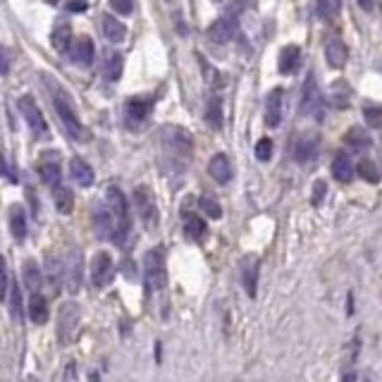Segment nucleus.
Wrapping results in <instances>:
<instances>
[{"mask_svg":"<svg viewBox=\"0 0 382 382\" xmlns=\"http://www.w3.org/2000/svg\"><path fill=\"white\" fill-rule=\"evenodd\" d=\"M208 172L210 177L215 181H220V184H227L232 179V162L225 153H215L208 162Z\"/></svg>","mask_w":382,"mask_h":382,"instance_id":"obj_20","label":"nucleus"},{"mask_svg":"<svg viewBox=\"0 0 382 382\" xmlns=\"http://www.w3.org/2000/svg\"><path fill=\"white\" fill-rule=\"evenodd\" d=\"M70 174L79 186H91L93 184V170L84 158H72L70 160Z\"/></svg>","mask_w":382,"mask_h":382,"instance_id":"obj_24","label":"nucleus"},{"mask_svg":"<svg viewBox=\"0 0 382 382\" xmlns=\"http://www.w3.org/2000/svg\"><path fill=\"white\" fill-rule=\"evenodd\" d=\"M81 282H84V258H81L79 249H72L65 258V285L72 294L81 290Z\"/></svg>","mask_w":382,"mask_h":382,"instance_id":"obj_10","label":"nucleus"},{"mask_svg":"<svg viewBox=\"0 0 382 382\" xmlns=\"http://www.w3.org/2000/svg\"><path fill=\"white\" fill-rule=\"evenodd\" d=\"M143 280H146L148 292H160L167 285V270H165V256L158 249L143 256Z\"/></svg>","mask_w":382,"mask_h":382,"instance_id":"obj_2","label":"nucleus"},{"mask_svg":"<svg viewBox=\"0 0 382 382\" xmlns=\"http://www.w3.org/2000/svg\"><path fill=\"white\" fill-rule=\"evenodd\" d=\"M151 108H153V101L151 98H131L124 105V115H127V122L129 124H141L151 115Z\"/></svg>","mask_w":382,"mask_h":382,"instance_id":"obj_15","label":"nucleus"},{"mask_svg":"<svg viewBox=\"0 0 382 382\" xmlns=\"http://www.w3.org/2000/svg\"><path fill=\"white\" fill-rule=\"evenodd\" d=\"M10 294V280H8V263L0 256V299H8Z\"/></svg>","mask_w":382,"mask_h":382,"instance_id":"obj_42","label":"nucleus"},{"mask_svg":"<svg viewBox=\"0 0 382 382\" xmlns=\"http://www.w3.org/2000/svg\"><path fill=\"white\" fill-rule=\"evenodd\" d=\"M103 74L108 81H117L122 77V55L120 53H108L103 62Z\"/></svg>","mask_w":382,"mask_h":382,"instance_id":"obj_31","label":"nucleus"},{"mask_svg":"<svg viewBox=\"0 0 382 382\" xmlns=\"http://www.w3.org/2000/svg\"><path fill=\"white\" fill-rule=\"evenodd\" d=\"M17 108H20L24 122L29 124L31 134L36 136V139H51V129H48L46 124V117H43V112L39 110V105L31 96H22L20 101H17Z\"/></svg>","mask_w":382,"mask_h":382,"instance_id":"obj_5","label":"nucleus"},{"mask_svg":"<svg viewBox=\"0 0 382 382\" xmlns=\"http://www.w3.org/2000/svg\"><path fill=\"white\" fill-rule=\"evenodd\" d=\"M101 20H103V34L110 43H122L127 39V27L120 20H115L112 15H103Z\"/></svg>","mask_w":382,"mask_h":382,"instance_id":"obj_25","label":"nucleus"},{"mask_svg":"<svg viewBox=\"0 0 382 382\" xmlns=\"http://www.w3.org/2000/svg\"><path fill=\"white\" fill-rule=\"evenodd\" d=\"M332 177L337 181H342V184H349V181L354 179V165L347 153L335 155V160H332Z\"/></svg>","mask_w":382,"mask_h":382,"instance_id":"obj_22","label":"nucleus"},{"mask_svg":"<svg viewBox=\"0 0 382 382\" xmlns=\"http://www.w3.org/2000/svg\"><path fill=\"white\" fill-rule=\"evenodd\" d=\"M29 318H31V323H36V325H43L48 321V304H46V297H43L41 292H31Z\"/></svg>","mask_w":382,"mask_h":382,"instance_id":"obj_23","label":"nucleus"},{"mask_svg":"<svg viewBox=\"0 0 382 382\" xmlns=\"http://www.w3.org/2000/svg\"><path fill=\"white\" fill-rule=\"evenodd\" d=\"M48 3H58V0H48Z\"/></svg>","mask_w":382,"mask_h":382,"instance_id":"obj_50","label":"nucleus"},{"mask_svg":"<svg viewBox=\"0 0 382 382\" xmlns=\"http://www.w3.org/2000/svg\"><path fill=\"white\" fill-rule=\"evenodd\" d=\"M110 5L117 15H131V10H134V0H110Z\"/></svg>","mask_w":382,"mask_h":382,"instance_id":"obj_44","label":"nucleus"},{"mask_svg":"<svg viewBox=\"0 0 382 382\" xmlns=\"http://www.w3.org/2000/svg\"><path fill=\"white\" fill-rule=\"evenodd\" d=\"M10 72V58L5 53V48L0 46V74H8Z\"/></svg>","mask_w":382,"mask_h":382,"instance_id":"obj_46","label":"nucleus"},{"mask_svg":"<svg viewBox=\"0 0 382 382\" xmlns=\"http://www.w3.org/2000/svg\"><path fill=\"white\" fill-rule=\"evenodd\" d=\"M232 36H234V29H232L229 20H225V17H220V20H215L208 27V39L215 41V43H229Z\"/></svg>","mask_w":382,"mask_h":382,"instance_id":"obj_26","label":"nucleus"},{"mask_svg":"<svg viewBox=\"0 0 382 382\" xmlns=\"http://www.w3.org/2000/svg\"><path fill=\"white\" fill-rule=\"evenodd\" d=\"M72 62L79 67H89L93 62V55H96V51H93V41L89 39V36H79V39L72 41Z\"/></svg>","mask_w":382,"mask_h":382,"instance_id":"obj_13","label":"nucleus"},{"mask_svg":"<svg viewBox=\"0 0 382 382\" xmlns=\"http://www.w3.org/2000/svg\"><path fill=\"white\" fill-rule=\"evenodd\" d=\"M53 48L58 53H67L72 48V29L67 22H60L58 27L53 29Z\"/></svg>","mask_w":382,"mask_h":382,"instance_id":"obj_28","label":"nucleus"},{"mask_svg":"<svg viewBox=\"0 0 382 382\" xmlns=\"http://www.w3.org/2000/svg\"><path fill=\"white\" fill-rule=\"evenodd\" d=\"M359 174L366 181H371V184H378L380 181V172H378V167H375V162L373 160H366L363 158L361 162H359Z\"/></svg>","mask_w":382,"mask_h":382,"instance_id":"obj_38","label":"nucleus"},{"mask_svg":"<svg viewBox=\"0 0 382 382\" xmlns=\"http://www.w3.org/2000/svg\"><path fill=\"white\" fill-rule=\"evenodd\" d=\"M198 208H201L208 217H213V220H220V217H222L220 203H217L215 198H210V196H201V201H198Z\"/></svg>","mask_w":382,"mask_h":382,"instance_id":"obj_37","label":"nucleus"},{"mask_svg":"<svg viewBox=\"0 0 382 382\" xmlns=\"http://www.w3.org/2000/svg\"><path fill=\"white\" fill-rule=\"evenodd\" d=\"M53 201H55V208H58V213H62V215H70L74 210V193L72 189H67V186H60V184L55 186Z\"/></svg>","mask_w":382,"mask_h":382,"instance_id":"obj_30","label":"nucleus"},{"mask_svg":"<svg viewBox=\"0 0 382 382\" xmlns=\"http://www.w3.org/2000/svg\"><path fill=\"white\" fill-rule=\"evenodd\" d=\"M10 229H12V237H15L17 241H24V237H27V215H24L22 205H12Z\"/></svg>","mask_w":382,"mask_h":382,"instance_id":"obj_27","label":"nucleus"},{"mask_svg":"<svg viewBox=\"0 0 382 382\" xmlns=\"http://www.w3.org/2000/svg\"><path fill=\"white\" fill-rule=\"evenodd\" d=\"M39 172H41V179H43V184H48V186H58L60 184V177H62V172H60V162L58 158L53 155V151H48V155L39 162Z\"/></svg>","mask_w":382,"mask_h":382,"instance_id":"obj_18","label":"nucleus"},{"mask_svg":"<svg viewBox=\"0 0 382 382\" xmlns=\"http://www.w3.org/2000/svg\"><path fill=\"white\" fill-rule=\"evenodd\" d=\"M342 12V0H318V15L323 20H335Z\"/></svg>","mask_w":382,"mask_h":382,"instance_id":"obj_35","label":"nucleus"},{"mask_svg":"<svg viewBox=\"0 0 382 382\" xmlns=\"http://www.w3.org/2000/svg\"><path fill=\"white\" fill-rule=\"evenodd\" d=\"M162 146L167 148L172 155H179V158H189L193 153V139L191 134L184 127H177V124H165L162 127Z\"/></svg>","mask_w":382,"mask_h":382,"instance_id":"obj_3","label":"nucleus"},{"mask_svg":"<svg viewBox=\"0 0 382 382\" xmlns=\"http://www.w3.org/2000/svg\"><path fill=\"white\" fill-rule=\"evenodd\" d=\"M330 103L335 105V108H347V105H349V89L342 84V81H340V84H335V89H332Z\"/></svg>","mask_w":382,"mask_h":382,"instance_id":"obj_39","label":"nucleus"},{"mask_svg":"<svg viewBox=\"0 0 382 382\" xmlns=\"http://www.w3.org/2000/svg\"><path fill=\"white\" fill-rule=\"evenodd\" d=\"M325 189H328V186H325V181H323V179H318V181H316V186H313V205H321V203H323Z\"/></svg>","mask_w":382,"mask_h":382,"instance_id":"obj_45","label":"nucleus"},{"mask_svg":"<svg viewBox=\"0 0 382 382\" xmlns=\"http://www.w3.org/2000/svg\"><path fill=\"white\" fill-rule=\"evenodd\" d=\"M43 277H46L51 292L58 294L60 287H62V280H65V263L55 258L53 253H46V263H43Z\"/></svg>","mask_w":382,"mask_h":382,"instance_id":"obj_12","label":"nucleus"},{"mask_svg":"<svg viewBox=\"0 0 382 382\" xmlns=\"http://www.w3.org/2000/svg\"><path fill=\"white\" fill-rule=\"evenodd\" d=\"M273 155V141L270 139H261L256 143V158L258 160H270Z\"/></svg>","mask_w":382,"mask_h":382,"instance_id":"obj_43","label":"nucleus"},{"mask_svg":"<svg viewBox=\"0 0 382 382\" xmlns=\"http://www.w3.org/2000/svg\"><path fill=\"white\" fill-rule=\"evenodd\" d=\"M344 141L354 148H366V146H371V134H368L363 127H352L347 134H344Z\"/></svg>","mask_w":382,"mask_h":382,"instance_id":"obj_33","label":"nucleus"},{"mask_svg":"<svg viewBox=\"0 0 382 382\" xmlns=\"http://www.w3.org/2000/svg\"><path fill=\"white\" fill-rule=\"evenodd\" d=\"M302 115H306V117L313 115L316 120H323V98H321V91H318V81H316L313 74L304 81Z\"/></svg>","mask_w":382,"mask_h":382,"instance_id":"obj_7","label":"nucleus"},{"mask_svg":"<svg viewBox=\"0 0 382 382\" xmlns=\"http://www.w3.org/2000/svg\"><path fill=\"white\" fill-rule=\"evenodd\" d=\"M325 60H328V65L332 70H340V67L347 65L349 60V48L344 46V41L340 39H330L325 43Z\"/></svg>","mask_w":382,"mask_h":382,"instance_id":"obj_17","label":"nucleus"},{"mask_svg":"<svg viewBox=\"0 0 382 382\" xmlns=\"http://www.w3.org/2000/svg\"><path fill=\"white\" fill-rule=\"evenodd\" d=\"M359 5L363 10H371L373 8V0H359Z\"/></svg>","mask_w":382,"mask_h":382,"instance_id":"obj_49","label":"nucleus"},{"mask_svg":"<svg viewBox=\"0 0 382 382\" xmlns=\"http://www.w3.org/2000/svg\"><path fill=\"white\" fill-rule=\"evenodd\" d=\"M134 208L139 213V217L148 227H153L155 220H158V205H155V198L148 186H136L134 189Z\"/></svg>","mask_w":382,"mask_h":382,"instance_id":"obj_8","label":"nucleus"},{"mask_svg":"<svg viewBox=\"0 0 382 382\" xmlns=\"http://www.w3.org/2000/svg\"><path fill=\"white\" fill-rule=\"evenodd\" d=\"M115 229H117V220L115 215H112L110 205L108 208L98 205V208L93 210V234H96L98 239H115Z\"/></svg>","mask_w":382,"mask_h":382,"instance_id":"obj_11","label":"nucleus"},{"mask_svg":"<svg viewBox=\"0 0 382 382\" xmlns=\"http://www.w3.org/2000/svg\"><path fill=\"white\" fill-rule=\"evenodd\" d=\"M282 103H285V91L273 89L265 98V124L268 127H280L282 122Z\"/></svg>","mask_w":382,"mask_h":382,"instance_id":"obj_14","label":"nucleus"},{"mask_svg":"<svg viewBox=\"0 0 382 382\" xmlns=\"http://www.w3.org/2000/svg\"><path fill=\"white\" fill-rule=\"evenodd\" d=\"M215 3H222V0H215Z\"/></svg>","mask_w":382,"mask_h":382,"instance_id":"obj_51","label":"nucleus"},{"mask_svg":"<svg viewBox=\"0 0 382 382\" xmlns=\"http://www.w3.org/2000/svg\"><path fill=\"white\" fill-rule=\"evenodd\" d=\"M10 316L15 321L22 318V292H20V285L10 282Z\"/></svg>","mask_w":382,"mask_h":382,"instance_id":"obj_36","label":"nucleus"},{"mask_svg":"<svg viewBox=\"0 0 382 382\" xmlns=\"http://www.w3.org/2000/svg\"><path fill=\"white\" fill-rule=\"evenodd\" d=\"M184 229H186V237H189V239L201 241L203 234H205V222L201 220V217H196V215H186Z\"/></svg>","mask_w":382,"mask_h":382,"instance_id":"obj_34","label":"nucleus"},{"mask_svg":"<svg viewBox=\"0 0 382 382\" xmlns=\"http://www.w3.org/2000/svg\"><path fill=\"white\" fill-rule=\"evenodd\" d=\"M299 62H302V51H299V46L282 48V53H280V72L282 74L294 72L299 67Z\"/></svg>","mask_w":382,"mask_h":382,"instance_id":"obj_29","label":"nucleus"},{"mask_svg":"<svg viewBox=\"0 0 382 382\" xmlns=\"http://www.w3.org/2000/svg\"><path fill=\"white\" fill-rule=\"evenodd\" d=\"M198 62H201V70L205 74V81H208L210 86H222V79H220V72L217 70H213V67L208 65V62L203 60V55H196Z\"/></svg>","mask_w":382,"mask_h":382,"instance_id":"obj_41","label":"nucleus"},{"mask_svg":"<svg viewBox=\"0 0 382 382\" xmlns=\"http://www.w3.org/2000/svg\"><path fill=\"white\" fill-rule=\"evenodd\" d=\"M67 8H70L72 12H81V10H86V3L84 0H79V3H70Z\"/></svg>","mask_w":382,"mask_h":382,"instance_id":"obj_47","label":"nucleus"},{"mask_svg":"<svg viewBox=\"0 0 382 382\" xmlns=\"http://www.w3.org/2000/svg\"><path fill=\"white\" fill-rule=\"evenodd\" d=\"M105 198H108V205L112 210V215H115L117 220V229H115V241L122 244L124 237H127L129 232V208H127V198H124V193L117 189V186H110L108 193H105Z\"/></svg>","mask_w":382,"mask_h":382,"instance_id":"obj_6","label":"nucleus"},{"mask_svg":"<svg viewBox=\"0 0 382 382\" xmlns=\"http://www.w3.org/2000/svg\"><path fill=\"white\" fill-rule=\"evenodd\" d=\"M41 81H43V86L48 89V93H51L53 108H55V112H58L62 127L67 129V134H70L74 141H89V129L79 122L70 93L62 89L55 79H51V74H41Z\"/></svg>","mask_w":382,"mask_h":382,"instance_id":"obj_1","label":"nucleus"},{"mask_svg":"<svg viewBox=\"0 0 382 382\" xmlns=\"http://www.w3.org/2000/svg\"><path fill=\"white\" fill-rule=\"evenodd\" d=\"M205 122H208L213 129H222V101L217 96H213L208 101V108H205Z\"/></svg>","mask_w":382,"mask_h":382,"instance_id":"obj_32","label":"nucleus"},{"mask_svg":"<svg viewBox=\"0 0 382 382\" xmlns=\"http://www.w3.org/2000/svg\"><path fill=\"white\" fill-rule=\"evenodd\" d=\"M112 277H115V263H112L110 253H96L91 261V280H93V287H98V290H103V287H108Z\"/></svg>","mask_w":382,"mask_h":382,"instance_id":"obj_9","label":"nucleus"},{"mask_svg":"<svg viewBox=\"0 0 382 382\" xmlns=\"http://www.w3.org/2000/svg\"><path fill=\"white\" fill-rule=\"evenodd\" d=\"M318 151V136L316 134H299L297 141H294V158H297L299 162H306L311 160L313 155H316Z\"/></svg>","mask_w":382,"mask_h":382,"instance_id":"obj_19","label":"nucleus"},{"mask_svg":"<svg viewBox=\"0 0 382 382\" xmlns=\"http://www.w3.org/2000/svg\"><path fill=\"white\" fill-rule=\"evenodd\" d=\"M79 321H81L79 304H74V302L62 304V309H60V313H58V330H55L60 347H67V344H72L74 335H77Z\"/></svg>","mask_w":382,"mask_h":382,"instance_id":"obj_4","label":"nucleus"},{"mask_svg":"<svg viewBox=\"0 0 382 382\" xmlns=\"http://www.w3.org/2000/svg\"><path fill=\"white\" fill-rule=\"evenodd\" d=\"M0 174H5V177H10V179H15V177H12V174H10V170H8V165H5V158H3V155H0Z\"/></svg>","mask_w":382,"mask_h":382,"instance_id":"obj_48","label":"nucleus"},{"mask_svg":"<svg viewBox=\"0 0 382 382\" xmlns=\"http://www.w3.org/2000/svg\"><path fill=\"white\" fill-rule=\"evenodd\" d=\"M363 117H366L368 127H382V105H366Z\"/></svg>","mask_w":382,"mask_h":382,"instance_id":"obj_40","label":"nucleus"},{"mask_svg":"<svg viewBox=\"0 0 382 382\" xmlns=\"http://www.w3.org/2000/svg\"><path fill=\"white\" fill-rule=\"evenodd\" d=\"M241 282H244V290L251 299H256V285H258V258L256 256H246L241 261Z\"/></svg>","mask_w":382,"mask_h":382,"instance_id":"obj_16","label":"nucleus"},{"mask_svg":"<svg viewBox=\"0 0 382 382\" xmlns=\"http://www.w3.org/2000/svg\"><path fill=\"white\" fill-rule=\"evenodd\" d=\"M22 277H24V285H27L29 292H41V285H43V270L39 268V263L34 258H27L24 261V268H22Z\"/></svg>","mask_w":382,"mask_h":382,"instance_id":"obj_21","label":"nucleus"}]
</instances>
